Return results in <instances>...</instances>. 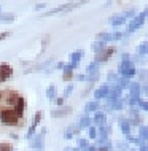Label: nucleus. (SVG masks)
I'll list each match as a JSON object with an SVG mask.
<instances>
[{
	"label": "nucleus",
	"instance_id": "f257e3e1",
	"mask_svg": "<svg viewBox=\"0 0 148 151\" xmlns=\"http://www.w3.org/2000/svg\"><path fill=\"white\" fill-rule=\"evenodd\" d=\"M0 122L5 126H10V127H14V126L21 127L24 122V118L21 119L11 107H0Z\"/></svg>",
	"mask_w": 148,
	"mask_h": 151
},
{
	"label": "nucleus",
	"instance_id": "f03ea898",
	"mask_svg": "<svg viewBox=\"0 0 148 151\" xmlns=\"http://www.w3.org/2000/svg\"><path fill=\"white\" fill-rule=\"evenodd\" d=\"M86 2H89V0H77V2L64 3V5H61V6H56V8H53V10L45 11L42 16H43V18H46V16H53V14H57V13H67V11H72V10H75V8H78V6L84 5Z\"/></svg>",
	"mask_w": 148,
	"mask_h": 151
},
{
	"label": "nucleus",
	"instance_id": "7ed1b4c3",
	"mask_svg": "<svg viewBox=\"0 0 148 151\" xmlns=\"http://www.w3.org/2000/svg\"><path fill=\"white\" fill-rule=\"evenodd\" d=\"M145 19H147V11H145V10L140 11L139 14H135L134 18H132V21L127 24V29H126V34H124V35L132 34V32H135L139 27H142L143 22H145Z\"/></svg>",
	"mask_w": 148,
	"mask_h": 151
},
{
	"label": "nucleus",
	"instance_id": "20e7f679",
	"mask_svg": "<svg viewBox=\"0 0 148 151\" xmlns=\"http://www.w3.org/2000/svg\"><path fill=\"white\" fill-rule=\"evenodd\" d=\"M19 94L16 91H10V89H6V91H2V107H11L13 108L14 102L18 100Z\"/></svg>",
	"mask_w": 148,
	"mask_h": 151
},
{
	"label": "nucleus",
	"instance_id": "39448f33",
	"mask_svg": "<svg viewBox=\"0 0 148 151\" xmlns=\"http://www.w3.org/2000/svg\"><path fill=\"white\" fill-rule=\"evenodd\" d=\"M115 52H116V48H113V46H110V48H104L102 51L96 52L94 62H97V64H100V62H107V60L112 58Z\"/></svg>",
	"mask_w": 148,
	"mask_h": 151
},
{
	"label": "nucleus",
	"instance_id": "423d86ee",
	"mask_svg": "<svg viewBox=\"0 0 148 151\" xmlns=\"http://www.w3.org/2000/svg\"><path fill=\"white\" fill-rule=\"evenodd\" d=\"M13 67H11L10 64H6V62H3V64H0V84L2 83H6L8 80L13 76Z\"/></svg>",
	"mask_w": 148,
	"mask_h": 151
},
{
	"label": "nucleus",
	"instance_id": "0eeeda50",
	"mask_svg": "<svg viewBox=\"0 0 148 151\" xmlns=\"http://www.w3.org/2000/svg\"><path fill=\"white\" fill-rule=\"evenodd\" d=\"M45 134H46V127H43L42 130H40L38 135H35V138L30 142V146H32L34 150L42 151V150L45 148Z\"/></svg>",
	"mask_w": 148,
	"mask_h": 151
},
{
	"label": "nucleus",
	"instance_id": "6e6552de",
	"mask_svg": "<svg viewBox=\"0 0 148 151\" xmlns=\"http://www.w3.org/2000/svg\"><path fill=\"white\" fill-rule=\"evenodd\" d=\"M26 108H27V102L26 99H24L22 96H19L18 97V100L14 102V105H13V110H14V113L18 115L19 118H24V111H26Z\"/></svg>",
	"mask_w": 148,
	"mask_h": 151
},
{
	"label": "nucleus",
	"instance_id": "1a4fd4ad",
	"mask_svg": "<svg viewBox=\"0 0 148 151\" xmlns=\"http://www.w3.org/2000/svg\"><path fill=\"white\" fill-rule=\"evenodd\" d=\"M108 91H110V84H108V83H105V84H102V86H99L96 91H94V100L99 102L100 99H105L107 94H108Z\"/></svg>",
	"mask_w": 148,
	"mask_h": 151
},
{
	"label": "nucleus",
	"instance_id": "9d476101",
	"mask_svg": "<svg viewBox=\"0 0 148 151\" xmlns=\"http://www.w3.org/2000/svg\"><path fill=\"white\" fill-rule=\"evenodd\" d=\"M91 119H92V126H96V127H100V126L107 124V115L104 111H96V115Z\"/></svg>",
	"mask_w": 148,
	"mask_h": 151
},
{
	"label": "nucleus",
	"instance_id": "9b49d317",
	"mask_svg": "<svg viewBox=\"0 0 148 151\" xmlns=\"http://www.w3.org/2000/svg\"><path fill=\"white\" fill-rule=\"evenodd\" d=\"M84 56V51L83 50H78V51H75V52H72L70 54V65L73 67V70L78 67V64H80V59Z\"/></svg>",
	"mask_w": 148,
	"mask_h": 151
},
{
	"label": "nucleus",
	"instance_id": "f8f14e48",
	"mask_svg": "<svg viewBox=\"0 0 148 151\" xmlns=\"http://www.w3.org/2000/svg\"><path fill=\"white\" fill-rule=\"evenodd\" d=\"M72 107H61L59 110H54V111H51V116L53 118H64V116H69L72 113Z\"/></svg>",
	"mask_w": 148,
	"mask_h": 151
},
{
	"label": "nucleus",
	"instance_id": "ddd939ff",
	"mask_svg": "<svg viewBox=\"0 0 148 151\" xmlns=\"http://www.w3.org/2000/svg\"><path fill=\"white\" fill-rule=\"evenodd\" d=\"M75 75H73V67L70 64H65L64 70H62V80L64 81H73Z\"/></svg>",
	"mask_w": 148,
	"mask_h": 151
},
{
	"label": "nucleus",
	"instance_id": "4468645a",
	"mask_svg": "<svg viewBox=\"0 0 148 151\" xmlns=\"http://www.w3.org/2000/svg\"><path fill=\"white\" fill-rule=\"evenodd\" d=\"M108 21H110V24H112L113 27H118V26H121V24H124L126 19H124V16H123V14H113Z\"/></svg>",
	"mask_w": 148,
	"mask_h": 151
},
{
	"label": "nucleus",
	"instance_id": "2eb2a0df",
	"mask_svg": "<svg viewBox=\"0 0 148 151\" xmlns=\"http://www.w3.org/2000/svg\"><path fill=\"white\" fill-rule=\"evenodd\" d=\"M91 126H92V119H91V118H89L88 115L81 116L80 122H78V127H80V129H86V127H91Z\"/></svg>",
	"mask_w": 148,
	"mask_h": 151
},
{
	"label": "nucleus",
	"instance_id": "dca6fc26",
	"mask_svg": "<svg viewBox=\"0 0 148 151\" xmlns=\"http://www.w3.org/2000/svg\"><path fill=\"white\" fill-rule=\"evenodd\" d=\"M92 111H99V102L92 100V102H88V104L84 105V113L88 115V113H92Z\"/></svg>",
	"mask_w": 148,
	"mask_h": 151
},
{
	"label": "nucleus",
	"instance_id": "f3484780",
	"mask_svg": "<svg viewBox=\"0 0 148 151\" xmlns=\"http://www.w3.org/2000/svg\"><path fill=\"white\" fill-rule=\"evenodd\" d=\"M46 97H48V100H56L57 92H56V86H54V84H49V86H48V89H46Z\"/></svg>",
	"mask_w": 148,
	"mask_h": 151
},
{
	"label": "nucleus",
	"instance_id": "a211bd4d",
	"mask_svg": "<svg viewBox=\"0 0 148 151\" xmlns=\"http://www.w3.org/2000/svg\"><path fill=\"white\" fill-rule=\"evenodd\" d=\"M135 73H137V68H135L134 65H132V67L126 68V70H124V72L121 73V76H124V78H127V80H131V78H132V76L135 75Z\"/></svg>",
	"mask_w": 148,
	"mask_h": 151
},
{
	"label": "nucleus",
	"instance_id": "6ab92c4d",
	"mask_svg": "<svg viewBox=\"0 0 148 151\" xmlns=\"http://www.w3.org/2000/svg\"><path fill=\"white\" fill-rule=\"evenodd\" d=\"M120 129H121V132L123 134H131V124H129V121L127 119H121V124H120Z\"/></svg>",
	"mask_w": 148,
	"mask_h": 151
},
{
	"label": "nucleus",
	"instance_id": "aec40b11",
	"mask_svg": "<svg viewBox=\"0 0 148 151\" xmlns=\"http://www.w3.org/2000/svg\"><path fill=\"white\" fill-rule=\"evenodd\" d=\"M97 40L99 42H112V34H107V32H100V34H97Z\"/></svg>",
	"mask_w": 148,
	"mask_h": 151
},
{
	"label": "nucleus",
	"instance_id": "412c9836",
	"mask_svg": "<svg viewBox=\"0 0 148 151\" xmlns=\"http://www.w3.org/2000/svg\"><path fill=\"white\" fill-rule=\"evenodd\" d=\"M89 146V142H88V138H78V146L77 148L80 150V151H86V148Z\"/></svg>",
	"mask_w": 148,
	"mask_h": 151
},
{
	"label": "nucleus",
	"instance_id": "4be33fe9",
	"mask_svg": "<svg viewBox=\"0 0 148 151\" xmlns=\"http://www.w3.org/2000/svg\"><path fill=\"white\" fill-rule=\"evenodd\" d=\"M91 48H92V51L94 52H99V51H102L105 48V43L104 42H99V40H96L92 45H91Z\"/></svg>",
	"mask_w": 148,
	"mask_h": 151
},
{
	"label": "nucleus",
	"instance_id": "5701e85b",
	"mask_svg": "<svg viewBox=\"0 0 148 151\" xmlns=\"http://www.w3.org/2000/svg\"><path fill=\"white\" fill-rule=\"evenodd\" d=\"M42 118H43V111H37L35 115H34V118H32V122H30V124H34V126H37V127H38V124L42 122Z\"/></svg>",
	"mask_w": 148,
	"mask_h": 151
},
{
	"label": "nucleus",
	"instance_id": "b1692460",
	"mask_svg": "<svg viewBox=\"0 0 148 151\" xmlns=\"http://www.w3.org/2000/svg\"><path fill=\"white\" fill-rule=\"evenodd\" d=\"M16 16L11 14V13H5V14H0V22H11L14 21Z\"/></svg>",
	"mask_w": 148,
	"mask_h": 151
},
{
	"label": "nucleus",
	"instance_id": "393cba45",
	"mask_svg": "<svg viewBox=\"0 0 148 151\" xmlns=\"http://www.w3.org/2000/svg\"><path fill=\"white\" fill-rule=\"evenodd\" d=\"M127 89H129V94H140V84L139 83H131Z\"/></svg>",
	"mask_w": 148,
	"mask_h": 151
},
{
	"label": "nucleus",
	"instance_id": "a878e982",
	"mask_svg": "<svg viewBox=\"0 0 148 151\" xmlns=\"http://www.w3.org/2000/svg\"><path fill=\"white\" fill-rule=\"evenodd\" d=\"M99 72H94V73H88L86 75V81H89V83H96V81H99Z\"/></svg>",
	"mask_w": 148,
	"mask_h": 151
},
{
	"label": "nucleus",
	"instance_id": "bb28decb",
	"mask_svg": "<svg viewBox=\"0 0 148 151\" xmlns=\"http://www.w3.org/2000/svg\"><path fill=\"white\" fill-rule=\"evenodd\" d=\"M94 72H99V64L97 62H91L86 67V75H88V73H94Z\"/></svg>",
	"mask_w": 148,
	"mask_h": 151
},
{
	"label": "nucleus",
	"instance_id": "cd10ccee",
	"mask_svg": "<svg viewBox=\"0 0 148 151\" xmlns=\"http://www.w3.org/2000/svg\"><path fill=\"white\" fill-rule=\"evenodd\" d=\"M13 145L10 143V142H2L0 143V151H13Z\"/></svg>",
	"mask_w": 148,
	"mask_h": 151
},
{
	"label": "nucleus",
	"instance_id": "c85d7f7f",
	"mask_svg": "<svg viewBox=\"0 0 148 151\" xmlns=\"http://www.w3.org/2000/svg\"><path fill=\"white\" fill-rule=\"evenodd\" d=\"M145 54H147V43L143 42V43L140 45V46L137 48V56L140 58V56H145Z\"/></svg>",
	"mask_w": 148,
	"mask_h": 151
},
{
	"label": "nucleus",
	"instance_id": "c756f323",
	"mask_svg": "<svg viewBox=\"0 0 148 151\" xmlns=\"http://www.w3.org/2000/svg\"><path fill=\"white\" fill-rule=\"evenodd\" d=\"M115 146H116L120 151H127V150H129V143H127V142H118Z\"/></svg>",
	"mask_w": 148,
	"mask_h": 151
},
{
	"label": "nucleus",
	"instance_id": "7c9ffc66",
	"mask_svg": "<svg viewBox=\"0 0 148 151\" xmlns=\"http://www.w3.org/2000/svg\"><path fill=\"white\" fill-rule=\"evenodd\" d=\"M89 129V138H91V140H94V138H97V127L96 126H91V127H88Z\"/></svg>",
	"mask_w": 148,
	"mask_h": 151
},
{
	"label": "nucleus",
	"instance_id": "2f4dec72",
	"mask_svg": "<svg viewBox=\"0 0 148 151\" xmlns=\"http://www.w3.org/2000/svg\"><path fill=\"white\" fill-rule=\"evenodd\" d=\"M67 130H69V132L72 134V135H78V134H80V130H81V129L78 127V124H73V126H70V127H69Z\"/></svg>",
	"mask_w": 148,
	"mask_h": 151
},
{
	"label": "nucleus",
	"instance_id": "473e14b6",
	"mask_svg": "<svg viewBox=\"0 0 148 151\" xmlns=\"http://www.w3.org/2000/svg\"><path fill=\"white\" fill-rule=\"evenodd\" d=\"M137 108H142L143 111H147V110H148V102H147L145 99H143V100L140 99V100L137 102Z\"/></svg>",
	"mask_w": 148,
	"mask_h": 151
},
{
	"label": "nucleus",
	"instance_id": "72a5a7b5",
	"mask_svg": "<svg viewBox=\"0 0 148 151\" xmlns=\"http://www.w3.org/2000/svg\"><path fill=\"white\" fill-rule=\"evenodd\" d=\"M35 130H37V126H34V124H30V127H29V130H27V135H26V138H29V140H30V138L34 137Z\"/></svg>",
	"mask_w": 148,
	"mask_h": 151
},
{
	"label": "nucleus",
	"instance_id": "f704fd0d",
	"mask_svg": "<svg viewBox=\"0 0 148 151\" xmlns=\"http://www.w3.org/2000/svg\"><path fill=\"white\" fill-rule=\"evenodd\" d=\"M147 126H139V132H140V138H143V140H147Z\"/></svg>",
	"mask_w": 148,
	"mask_h": 151
},
{
	"label": "nucleus",
	"instance_id": "c9c22d12",
	"mask_svg": "<svg viewBox=\"0 0 148 151\" xmlns=\"http://www.w3.org/2000/svg\"><path fill=\"white\" fill-rule=\"evenodd\" d=\"M135 14H137V11H135V10H127V11H124V13H123V16H124L126 21H127L129 18H134Z\"/></svg>",
	"mask_w": 148,
	"mask_h": 151
},
{
	"label": "nucleus",
	"instance_id": "e433bc0d",
	"mask_svg": "<svg viewBox=\"0 0 148 151\" xmlns=\"http://www.w3.org/2000/svg\"><path fill=\"white\" fill-rule=\"evenodd\" d=\"M107 81H115V83H116V81H118V75L115 72H110L108 75H107Z\"/></svg>",
	"mask_w": 148,
	"mask_h": 151
},
{
	"label": "nucleus",
	"instance_id": "4c0bfd02",
	"mask_svg": "<svg viewBox=\"0 0 148 151\" xmlns=\"http://www.w3.org/2000/svg\"><path fill=\"white\" fill-rule=\"evenodd\" d=\"M72 91H73V84H69V86L65 88V91H64V99H65V97H69V96H70Z\"/></svg>",
	"mask_w": 148,
	"mask_h": 151
},
{
	"label": "nucleus",
	"instance_id": "58836bf2",
	"mask_svg": "<svg viewBox=\"0 0 148 151\" xmlns=\"http://www.w3.org/2000/svg\"><path fill=\"white\" fill-rule=\"evenodd\" d=\"M123 32H115V34H112V40H121L123 38Z\"/></svg>",
	"mask_w": 148,
	"mask_h": 151
},
{
	"label": "nucleus",
	"instance_id": "ea45409f",
	"mask_svg": "<svg viewBox=\"0 0 148 151\" xmlns=\"http://www.w3.org/2000/svg\"><path fill=\"white\" fill-rule=\"evenodd\" d=\"M56 105H57V107H62V105H64V102H65V99H64V97H56Z\"/></svg>",
	"mask_w": 148,
	"mask_h": 151
},
{
	"label": "nucleus",
	"instance_id": "a19ab883",
	"mask_svg": "<svg viewBox=\"0 0 148 151\" xmlns=\"http://www.w3.org/2000/svg\"><path fill=\"white\" fill-rule=\"evenodd\" d=\"M10 35H11V32H2V34H0V42H3V40H6Z\"/></svg>",
	"mask_w": 148,
	"mask_h": 151
},
{
	"label": "nucleus",
	"instance_id": "79ce46f5",
	"mask_svg": "<svg viewBox=\"0 0 148 151\" xmlns=\"http://www.w3.org/2000/svg\"><path fill=\"white\" fill-rule=\"evenodd\" d=\"M43 8H46V3H38V5H35L34 10H43Z\"/></svg>",
	"mask_w": 148,
	"mask_h": 151
},
{
	"label": "nucleus",
	"instance_id": "37998d69",
	"mask_svg": "<svg viewBox=\"0 0 148 151\" xmlns=\"http://www.w3.org/2000/svg\"><path fill=\"white\" fill-rule=\"evenodd\" d=\"M64 67H65V62H57L56 64V68H59V70H64Z\"/></svg>",
	"mask_w": 148,
	"mask_h": 151
},
{
	"label": "nucleus",
	"instance_id": "c03bdc74",
	"mask_svg": "<svg viewBox=\"0 0 148 151\" xmlns=\"http://www.w3.org/2000/svg\"><path fill=\"white\" fill-rule=\"evenodd\" d=\"M64 138H67V140H70V138H73V135L70 132H69V130H65V134H64Z\"/></svg>",
	"mask_w": 148,
	"mask_h": 151
},
{
	"label": "nucleus",
	"instance_id": "a18cd8bd",
	"mask_svg": "<svg viewBox=\"0 0 148 151\" xmlns=\"http://www.w3.org/2000/svg\"><path fill=\"white\" fill-rule=\"evenodd\" d=\"M75 78H77L78 81H86V75H77Z\"/></svg>",
	"mask_w": 148,
	"mask_h": 151
},
{
	"label": "nucleus",
	"instance_id": "49530a36",
	"mask_svg": "<svg viewBox=\"0 0 148 151\" xmlns=\"http://www.w3.org/2000/svg\"><path fill=\"white\" fill-rule=\"evenodd\" d=\"M97 150V146L96 145H89L88 148H86V151H96Z\"/></svg>",
	"mask_w": 148,
	"mask_h": 151
},
{
	"label": "nucleus",
	"instance_id": "de8ad7c7",
	"mask_svg": "<svg viewBox=\"0 0 148 151\" xmlns=\"http://www.w3.org/2000/svg\"><path fill=\"white\" fill-rule=\"evenodd\" d=\"M96 151H108V150H107V148H104V146H100V148H97Z\"/></svg>",
	"mask_w": 148,
	"mask_h": 151
},
{
	"label": "nucleus",
	"instance_id": "09e8293b",
	"mask_svg": "<svg viewBox=\"0 0 148 151\" xmlns=\"http://www.w3.org/2000/svg\"><path fill=\"white\" fill-rule=\"evenodd\" d=\"M69 151H80V150H78V148H75V150H73V148H70V150H69Z\"/></svg>",
	"mask_w": 148,
	"mask_h": 151
},
{
	"label": "nucleus",
	"instance_id": "8fccbe9b",
	"mask_svg": "<svg viewBox=\"0 0 148 151\" xmlns=\"http://www.w3.org/2000/svg\"><path fill=\"white\" fill-rule=\"evenodd\" d=\"M0 102H2V91H0Z\"/></svg>",
	"mask_w": 148,
	"mask_h": 151
},
{
	"label": "nucleus",
	"instance_id": "3c124183",
	"mask_svg": "<svg viewBox=\"0 0 148 151\" xmlns=\"http://www.w3.org/2000/svg\"><path fill=\"white\" fill-rule=\"evenodd\" d=\"M69 150H70V148H65V150H64V151H69Z\"/></svg>",
	"mask_w": 148,
	"mask_h": 151
},
{
	"label": "nucleus",
	"instance_id": "603ef678",
	"mask_svg": "<svg viewBox=\"0 0 148 151\" xmlns=\"http://www.w3.org/2000/svg\"><path fill=\"white\" fill-rule=\"evenodd\" d=\"M0 14H2V6H0Z\"/></svg>",
	"mask_w": 148,
	"mask_h": 151
},
{
	"label": "nucleus",
	"instance_id": "864d4df0",
	"mask_svg": "<svg viewBox=\"0 0 148 151\" xmlns=\"http://www.w3.org/2000/svg\"><path fill=\"white\" fill-rule=\"evenodd\" d=\"M131 151H137V150H131Z\"/></svg>",
	"mask_w": 148,
	"mask_h": 151
},
{
	"label": "nucleus",
	"instance_id": "5fc2aeb1",
	"mask_svg": "<svg viewBox=\"0 0 148 151\" xmlns=\"http://www.w3.org/2000/svg\"><path fill=\"white\" fill-rule=\"evenodd\" d=\"M13 151H16V150H13Z\"/></svg>",
	"mask_w": 148,
	"mask_h": 151
}]
</instances>
